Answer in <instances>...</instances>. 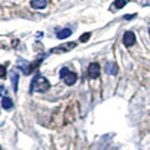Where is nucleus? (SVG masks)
I'll use <instances>...</instances> for the list:
<instances>
[{"label": "nucleus", "instance_id": "nucleus-1", "mask_svg": "<svg viewBox=\"0 0 150 150\" xmlns=\"http://www.w3.org/2000/svg\"><path fill=\"white\" fill-rule=\"evenodd\" d=\"M51 85L49 83V80L42 77V76L38 74L34 77V79L32 80V85H30V91H36V93H45L46 90L50 89Z\"/></svg>", "mask_w": 150, "mask_h": 150}, {"label": "nucleus", "instance_id": "nucleus-2", "mask_svg": "<svg viewBox=\"0 0 150 150\" xmlns=\"http://www.w3.org/2000/svg\"><path fill=\"white\" fill-rule=\"evenodd\" d=\"M38 66V64H36V63H30L27 60H24L22 58L17 59V67L24 72V75H30Z\"/></svg>", "mask_w": 150, "mask_h": 150}, {"label": "nucleus", "instance_id": "nucleus-3", "mask_svg": "<svg viewBox=\"0 0 150 150\" xmlns=\"http://www.w3.org/2000/svg\"><path fill=\"white\" fill-rule=\"evenodd\" d=\"M76 46H77V44H76L75 42H68V43H64L63 45H59V46H57V47L51 49V52L67 53V52H70L72 49H75Z\"/></svg>", "mask_w": 150, "mask_h": 150}, {"label": "nucleus", "instance_id": "nucleus-4", "mask_svg": "<svg viewBox=\"0 0 150 150\" xmlns=\"http://www.w3.org/2000/svg\"><path fill=\"white\" fill-rule=\"evenodd\" d=\"M88 75L91 79H96L100 75V67L97 62H93L90 63L88 67Z\"/></svg>", "mask_w": 150, "mask_h": 150}, {"label": "nucleus", "instance_id": "nucleus-5", "mask_svg": "<svg viewBox=\"0 0 150 150\" xmlns=\"http://www.w3.org/2000/svg\"><path fill=\"white\" fill-rule=\"evenodd\" d=\"M123 43L127 47H130L135 43V35L133 32H125L124 33V36H123Z\"/></svg>", "mask_w": 150, "mask_h": 150}, {"label": "nucleus", "instance_id": "nucleus-6", "mask_svg": "<svg viewBox=\"0 0 150 150\" xmlns=\"http://www.w3.org/2000/svg\"><path fill=\"white\" fill-rule=\"evenodd\" d=\"M105 71L106 74H108V75L115 76L119 71V67H117V64L115 62H107L105 64Z\"/></svg>", "mask_w": 150, "mask_h": 150}, {"label": "nucleus", "instance_id": "nucleus-7", "mask_svg": "<svg viewBox=\"0 0 150 150\" xmlns=\"http://www.w3.org/2000/svg\"><path fill=\"white\" fill-rule=\"evenodd\" d=\"M77 74L76 72H72V71H69L67 75L64 76V78H63V80H64V83H67L68 86H72L74 83L77 81Z\"/></svg>", "mask_w": 150, "mask_h": 150}, {"label": "nucleus", "instance_id": "nucleus-8", "mask_svg": "<svg viewBox=\"0 0 150 150\" xmlns=\"http://www.w3.org/2000/svg\"><path fill=\"white\" fill-rule=\"evenodd\" d=\"M1 106H2V108L4 110H11L13 108V106H14V103H13V100H11V98L8 97V96H4L2 99H1Z\"/></svg>", "mask_w": 150, "mask_h": 150}, {"label": "nucleus", "instance_id": "nucleus-9", "mask_svg": "<svg viewBox=\"0 0 150 150\" xmlns=\"http://www.w3.org/2000/svg\"><path fill=\"white\" fill-rule=\"evenodd\" d=\"M46 4V0H30V6L34 9H44Z\"/></svg>", "mask_w": 150, "mask_h": 150}, {"label": "nucleus", "instance_id": "nucleus-10", "mask_svg": "<svg viewBox=\"0 0 150 150\" xmlns=\"http://www.w3.org/2000/svg\"><path fill=\"white\" fill-rule=\"evenodd\" d=\"M71 30H69V28H63V30H61L60 32H58V34H57V36L59 40H64V38H69L70 35H71Z\"/></svg>", "mask_w": 150, "mask_h": 150}, {"label": "nucleus", "instance_id": "nucleus-11", "mask_svg": "<svg viewBox=\"0 0 150 150\" xmlns=\"http://www.w3.org/2000/svg\"><path fill=\"white\" fill-rule=\"evenodd\" d=\"M18 79H19V75L16 71H11V83L14 86L15 93H17V90H18Z\"/></svg>", "mask_w": 150, "mask_h": 150}, {"label": "nucleus", "instance_id": "nucleus-12", "mask_svg": "<svg viewBox=\"0 0 150 150\" xmlns=\"http://www.w3.org/2000/svg\"><path fill=\"white\" fill-rule=\"evenodd\" d=\"M130 0H115L113 4V7H115L116 9H122Z\"/></svg>", "mask_w": 150, "mask_h": 150}, {"label": "nucleus", "instance_id": "nucleus-13", "mask_svg": "<svg viewBox=\"0 0 150 150\" xmlns=\"http://www.w3.org/2000/svg\"><path fill=\"white\" fill-rule=\"evenodd\" d=\"M90 36H91V33H89V32L83 33V35L80 36V38H79V41H80L81 43H86V42H87V41L90 38Z\"/></svg>", "mask_w": 150, "mask_h": 150}, {"label": "nucleus", "instance_id": "nucleus-14", "mask_svg": "<svg viewBox=\"0 0 150 150\" xmlns=\"http://www.w3.org/2000/svg\"><path fill=\"white\" fill-rule=\"evenodd\" d=\"M68 72H69V69H68V68H62V69H61L60 70V78L61 79H63V78H64V76L67 75Z\"/></svg>", "mask_w": 150, "mask_h": 150}, {"label": "nucleus", "instance_id": "nucleus-15", "mask_svg": "<svg viewBox=\"0 0 150 150\" xmlns=\"http://www.w3.org/2000/svg\"><path fill=\"white\" fill-rule=\"evenodd\" d=\"M5 76H6V69H5V66H1V75H0V77L4 79Z\"/></svg>", "mask_w": 150, "mask_h": 150}, {"label": "nucleus", "instance_id": "nucleus-16", "mask_svg": "<svg viewBox=\"0 0 150 150\" xmlns=\"http://www.w3.org/2000/svg\"><path fill=\"white\" fill-rule=\"evenodd\" d=\"M137 16V14H133V15H124L123 16V18L124 19H132L133 17H135Z\"/></svg>", "mask_w": 150, "mask_h": 150}, {"label": "nucleus", "instance_id": "nucleus-17", "mask_svg": "<svg viewBox=\"0 0 150 150\" xmlns=\"http://www.w3.org/2000/svg\"><path fill=\"white\" fill-rule=\"evenodd\" d=\"M149 34H150V28H149Z\"/></svg>", "mask_w": 150, "mask_h": 150}]
</instances>
